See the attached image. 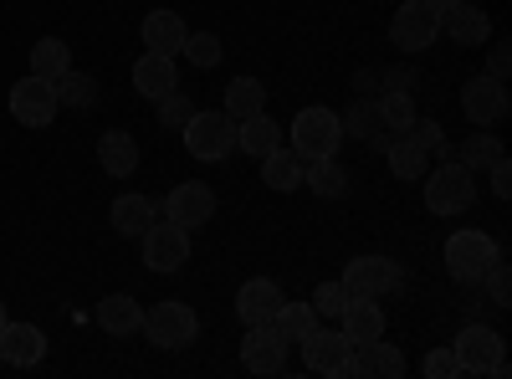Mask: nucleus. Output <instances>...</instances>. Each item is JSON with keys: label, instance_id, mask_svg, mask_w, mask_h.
Listing matches in <instances>:
<instances>
[{"label": "nucleus", "instance_id": "nucleus-19", "mask_svg": "<svg viewBox=\"0 0 512 379\" xmlns=\"http://www.w3.org/2000/svg\"><path fill=\"white\" fill-rule=\"evenodd\" d=\"M277 303H282L277 277H246V282L236 287V313H241V323H272Z\"/></svg>", "mask_w": 512, "mask_h": 379}, {"label": "nucleus", "instance_id": "nucleus-35", "mask_svg": "<svg viewBox=\"0 0 512 379\" xmlns=\"http://www.w3.org/2000/svg\"><path fill=\"white\" fill-rule=\"evenodd\" d=\"M456 159H461V164H466V170H472V175H482L487 164H497V159H502V139H492V129H477L472 139H461Z\"/></svg>", "mask_w": 512, "mask_h": 379}, {"label": "nucleus", "instance_id": "nucleus-1", "mask_svg": "<svg viewBox=\"0 0 512 379\" xmlns=\"http://www.w3.org/2000/svg\"><path fill=\"white\" fill-rule=\"evenodd\" d=\"M420 190H425V210H431V216H441V221H451V216H461V210H472V200H477V175L466 170L461 159H436L431 170L420 175Z\"/></svg>", "mask_w": 512, "mask_h": 379}, {"label": "nucleus", "instance_id": "nucleus-38", "mask_svg": "<svg viewBox=\"0 0 512 379\" xmlns=\"http://www.w3.org/2000/svg\"><path fill=\"white\" fill-rule=\"evenodd\" d=\"M308 303H313L318 318H338V313H344V303H349V287L344 282H318Z\"/></svg>", "mask_w": 512, "mask_h": 379}, {"label": "nucleus", "instance_id": "nucleus-4", "mask_svg": "<svg viewBox=\"0 0 512 379\" xmlns=\"http://www.w3.org/2000/svg\"><path fill=\"white\" fill-rule=\"evenodd\" d=\"M144 339L154 344V349H190L195 339H200V318H195V308L190 303H180V298H164V303H154L149 313H144Z\"/></svg>", "mask_w": 512, "mask_h": 379}, {"label": "nucleus", "instance_id": "nucleus-18", "mask_svg": "<svg viewBox=\"0 0 512 379\" xmlns=\"http://www.w3.org/2000/svg\"><path fill=\"white\" fill-rule=\"evenodd\" d=\"M441 31L456 41V47H482V41H492V16L482 6H472V0H461V6L441 11Z\"/></svg>", "mask_w": 512, "mask_h": 379}, {"label": "nucleus", "instance_id": "nucleus-11", "mask_svg": "<svg viewBox=\"0 0 512 379\" xmlns=\"http://www.w3.org/2000/svg\"><path fill=\"white\" fill-rule=\"evenodd\" d=\"M461 113L472 129H492V123H502L512 113V98H507V82L477 72V77H466V88H461Z\"/></svg>", "mask_w": 512, "mask_h": 379}, {"label": "nucleus", "instance_id": "nucleus-32", "mask_svg": "<svg viewBox=\"0 0 512 379\" xmlns=\"http://www.w3.org/2000/svg\"><path fill=\"white\" fill-rule=\"evenodd\" d=\"M272 328L282 333V339L287 344H303L308 339V333L318 328V313H313V303H277V313H272Z\"/></svg>", "mask_w": 512, "mask_h": 379}, {"label": "nucleus", "instance_id": "nucleus-17", "mask_svg": "<svg viewBox=\"0 0 512 379\" xmlns=\"http://www.w3.org/2000/svg\"><path fill=\"white\" fill-rule=\"evenodd\" d=\"M175 88H180V67H175V57L144 52V57L134 62V93H139V98L159 103V98H169Z\"/></svg>", "mask_w": 512, "mask_h": 379}, {"label": "nucleus", "instance_id": "nucleus-30", "mask_svg": "<svg viewBox=\"0 0 512 379\" xmlns=\"http://www.w3.org/2000/svg\"><path fill=\"white\" fill-rule=\"evenodd\" d=\"M262 108H267V88H262V77H231V82H226V108H221V113H231V118L241 123V118L262 113Z\"/></svg>", "mask_w": 512, "mask_h": 379}, {"label": "nucleus", "instance_id": "nucleus-8", "mask_svg": "<svg viewBox=\"0 0 512 379\" xmlns=\"http://www.w3.org/2000/svg\"><path fill=\"white\" fill-rule=\"evenodd\" d=\"M11 118L21 123V129H47V123L62 113V103H57V82H47V77H36V72H26V77H16L11 82Z\"/></svg>", "mask_w": 512, "mask_h": 379}, {"label": "nucleus", "instance_id": "nucleus-34", "mask_svg": "<svg viewBox=\"0 0 512 379\" xmlns=\"http://www.w3.org/2000/svg\"><path fill=\"white\" fill-rule=\"evenodd\" d=\"M67 67H72V52H67V41H62V36H41L36 47H31V72H36V77L57 82Z\"/></svg>", "mask_w": 512, "mask_h": 379}, {"label": "nucleus", "instance_id": "nucleus-25", "mask_svg": "<svg viewBox=\"0 0 512 379\" xmlns=\"http://www.w3.org/2000/svg\"><path fill=\"white\" fill-rule=\"evenodd\" d=\"M277 144H282V129H277V118H272L267 108L236 123V149H241V154H251V159H262V154H272Z\"/></svg>", "mask_w": 512, "mask_h": 379}, {"label": "nucleus", "instance_id": "nucleus-45", "mask_svg": "<svg viewBox=\"0 0 512 379\" xmlns=\"http://www.w3.org/2000/svg\"><path fill=\"white\" fill-rule=\"evenodd\" d=\"M6 318H11V313H6V303H0V328H6Z\"/></svg>", "mask_w": 512, "mask_h": 379}, {"label": "nucleus", "instance_id": "nucleus-43", "mask_svg": "<svg viewBox=\"0 0 512 379\" xmlns=\"http://www.w3.org/2000/svg\"><path fill=\"white\" fill-rule=\"evenodd\" d=\"M507 67H512V47L497 36L492 41V52H487V77H497V82H507Z\"/></svg>", "mask_w": 512, "mask_h": 379}, {"label": "nucleus", "instance_id": "nucleus-21", "mask_svg": "<svg viewBox=\"0 0 512 379\" xmlns=\"http://www.w3.org/2000/svg\"><path fill=\"white\" fill-rule=\"evenodd\" d=\"M338 328L349 333V344L384 339V308H379V298H349L344 313H338Z\"/></svg>", "mask_w": 512, "mask_h": 379}, {"label": "nucleus", "instance_id": "nucleus-26", "mask_svg": "<svg viewBox=\"0 0 512 379\" xmlns=\"http://www.w3.org/2000/svg\"><path fill=\"white\" fill-rule=\"evenodd\" d=\"M98 323L113 333V339H128V333L144 328V308H139V298H128V292H108V298L98 303Z\"/></svg>", "mask_w": 512, "mask_h": 379}, {"label": "nucleus", "instance_id": "nucleus-20", "mask_svg": "<svg viewBox=\"0 0 512 379\" xmlns=\"http://www.w3.org/2000/svg\"><path fill=\"white\" fill-rule=\"evenodd\" d=\"M139 36H144V52L180 57L190 26H185V16H180V11H149V16H144V26H139Z\"/></svg>", "mask_w": 512, "mask_h": 379}, {"label": "nucleus", "instance_id": "nucleus-40", "mask_svg": "<svg viewBox=\"0 0 512 379\" xmlns=\"http://www.w3.org/2000/svg\"><path fill=\"white\" fill-rule=\"evenodd\" d=\"M477 287H487V298H492L497 308H507V303H512V272H507V262H492Z\"/></svg>", "mask_w": 512, "mask_h": 379}, {"label": "nucleus", "instance_id": "nucleus-13", "mask_svg": "<svg viewBox=\"0 0 512 379\" xmlns=\"http://www.w3.org/2000/svg\"><path fill=\"white\" fill-rule=\"evenodd\" d=\"M349 354H354V344L344 328H313L303 339V364L328 379H349Z\"/></svg>", "mask_w": 512, "mask_h": 379}, {"label": "nucleus", "instance_id": "nucleus-27", "mask_svg": "<svg viewBox=\"0 0 512 379\" xmlns=\"http://www.w3.org/2000/svg\"><path fill=\"white\" fill-rule=\"evenodd\" d=\"M303 185H308L318 200H344V195H349V170L338 164V154H333V159H308V164H303Z\"/></svg>", "mask_w": 512, "mask_h": 379}, {"label": "nucleus", "instance_id": "nucleus-29", "mask_svg": "<svg viewBox=\"0 0 512 379\" xmlns=\"http://www.w3.org/2000/svg\"><path fill=\"white\" fill-rule=\"evenodd\" d=\"M262 185L277 190V195H292L297 185H303V159L277 144L272 154H262Z\"/></svg>", "mask_w": 512, "mask_h": 379}, {"label": "nucleus", "instance_id": "nucleus-7", "mask_svg": "<svg viewBox=\"0 0 512 379\" xmlns=\"http://www.w3.org/2000/svg\"><path fill=\"white\" fill-rule=\"evenodd\" d=\"M441 36V11L431 6V0H405V6L390 16V41L395 52L415 57V52H431Z\"/></svg>", "mask_w": 512, "mask_h": 379}, {"label": "nucleus", "instance_id": "nucleus-15", "mask_svg": "<svg viewBox=\"0 0 512 379\" xmlns=\"http://www.w3.org/2000/svg\"><path fill=\"white\" fill-rule=\"evenodd\" d=\"M400 379L405 374V349L400 344H384V339H374V344H354V354H349V379Z\"/></svg>", "mask_w": 512, "mask_h": 379}, {"label": "nucleus", "instance_id": "nucleus-10", "mask_svg": "<svg viewBox=\"0 0 512 379\" xmlns=\"http://www.w3.org/2000/svg\"><path fill=\"white\" fill-rule=\"evenodd\" d=\"M159 216L185 226V231H200V226L216 221V190H210L205 180H180L175 190L159 200Z\"/></svg>", "mask_w": 512, "mask_h": 379}, {"label": "nucleus", "instance_id": "nucleus-39", "mask_svg": "<svg viewBox=\"0 0 512 379\" xmlns=\"http://www.w3.org/2000/svg\"><path fill=\"white\" fill-rule=\"evenodd\" d=\"M190 113H195V98H185L180 88L169 93V98H159V123H164V129H185Z\"/></svg>", "mask_w": 512, "mask_h": 379}, {"label": "nucleus", "instance_id": "nucleus-31", "mask_svg": "<svg viewBox=\"0 0 512 379\" xmlns=\"http://www.w3.org/2000/svg\"><path fill=\"white\" fill-rule=\"evenodd\" d=\"M57 103H62V108H72V113H88V108L98 103V77H93V72L67 67V72L57 77Z\"/></svg>", "mask_w": 512, "mask_h": 379}, {"label": "nucleus", "instance_id": "nucleus-6", "mask_svg": "<svg viewBox=\"0 0 512 379\" xmlns=\"http://www.w3.org/2000/svg\"><path fill=\"white\" fill-rule=\"evenodd\" d=\"M180 139H185V149L200 159V164H221L231 149H236V118L231 113H190V123L180 129Z\"/></svg>", "mask_w": 512, "mask_h": 379}, {"label": "nucleus", "instance_id": "nucleus-9", "mask_svg": "<svg viewBox=\"0 0 512 379\" xmlns=\"http://www.w3.org/2000/svg\"><path fill=\"white\" fill-rule=\"evenodd\" d=\"M338 282L349 287V298H390V292L405 287V267H400L395 257H379V251H369V257H354Z\"/></svg>", "mask_w": 512, "mask_h": 379}, {"label": "nucleus", "instance_id": "nucleus-12", "mask_svg": "<svg viewBox=\"0 0 512 379\" xmlns=\"http://www.w3.org/2000/svg\"><path fill=\"white\" fill-rule=\"evenodd\" d=\"M139 241H144V267L159 272V277L180 272L190 262V231L175 226V221H149V231Z\"/></svg>", "mask_w": 512, "mask_h": 379}, {"label": "nucleus", "instance_id": "nucleus-3", "mask_svg": "<svg viewBox=\"0 0 512 379\" xmlns=\"http://www.w3.org/2000/svg\"><path fill=\"white\" fill-rule=\"evenodd\" d=\"M287 149L303 164L308 159H333L338 149H344V123H338L333 108H303L287 129Z\"/></svg>", "mask_w": 512, "mask_h": 379}, {"label": "nucleus", "instance_id": "nucleus-5", "mask_svg": "<svg viewBox=\"0 0 512 379\" xmlns=\"http://www.w3.org/2000/svg\"><path fill=\"white\" fill-rule=\"evenodd\" d=\"M451 349H456L461 374H497V379L507 374V344L492 323H466Z\"/></svg>", "mask_w": 512, "mask_h": 379}, {"label": "nucleus", "instance_id": "nucleus-24", "mask_svg": "<svg viewBox=\"0 0 512 379\" xmlns=\"http://www.w3.org/2000/svg\"><path fill=\"white\" fill-rule=\"evenodd\" d=\"M154 216H159V200L134 195V190L118 195V200H113V210H108V221H113V231H118V236H144Z\"/></svg>", "mask_w": 512, "mask_h": 379}, {"label": "nucleus", "instance_id": "nucleus-44", "mask_svg": "<svg viewBox=\"0 0 512 379\" xmlns=\"http://www.w3.org/2000/svg\"><path fill=\"white\" fill-rule=\"evenodd\" d=\"M431 6H436V11H446V6H461V0H431Z\"/></svg>", "mask_w": 512, "mask_h": 379}, {"label": "nucleus", "instance_id": "nucleus-28", "mask_svg": "<svg viewBox=\"0 0 512 379\" xmlns=\"http://www.w3.org/2000/svg\"><path fill=\"white\" fill-rule=\"evenodd\" d=\"M384 159H390V175H395V180H420V175L436 164V159L425 154L410 134H395L390 144H384Z\"/></svg>", "mask_w": 512, "mask_h": 379}, {"label": "nucleus", "instance_id": "nucleus-41", "mask_svg": "<svg viewBox=\"0 0 512 379\" xmlns=\"http://www.w3.org/2000/svg\"><path fill=\"white\" fill-rule=\"evenodd\" d=\"M425 379H456L461 374V364H456V349L446 344V349H431V354H425Z\"/></svg>", "mask_w": 512, "mask_h": 379}, {"label": "nucleus", "instance_id": "nucleus-46", "mask_svg": "<svg viewBox=\"0 0 512 379\" xmlns=\"http://www.w3.org/2000/svg\"><path fill=\"white\" fill-rule=\"evenodd\" d=\"M0 369H6V354H0Z\"/></svg>", "mask_w": 512, "mask_h": 379}, {"label": "nucleus", "instance_id": "nucleus-23", "mask_svg": "<svg viewBox=\"0 0 512 379\" xmlns=\"http://www.w3.org/2000/svg\"><path fill=\"white\" fill-rule=\"evenodd\" d=\"M98 164H103V175L128 180V175L139 170V144H134V134H123V129L98 134Z\"/></svg>", "mask_w": 512, "mask_h": 379}, {"label": "nucleus", "instance_id": "nucleus-36", "mask_svg": "<svg viewBox=\"0 0 512 379\" xmlns=\"http://www.w3.org/2000/svg\"><path fill=\"white\" fill-rule=\"evenodd\" d=\"M221 36L216 31H190L185 36V47H180V57L190 62V67H200V72H210V67H221Z\"/></svg>", "mask_w": 512, "mask_h": 379}, {"label": "nucleus", "instance_id": "nucleus-2", "mask_svg": "<svg viewBox=\"0 0 512 379\" xmlns=\"http://www.w3.org/2000/svg\"><path fill=\"white\" fill-rule=\"evenodd\" d=\"M441 262H446L451 282L477 287V282L487 277V267H492V262H502V246H497L487 231H477V226H461V231H451V236H446Z\"/></svg>", "mask_w": 512, "mask_h": 379}, {"label": "nucleus", "instance_id": "nucleus-37", "mask_svg": "<svg viewBox=\"0 0 512 379\" xmlns=\"http://www.w3.org/2000/svg\"><path fill=\"white\" fill-rule=\"evenodd\" d=\"M405 134H410V139H415V144H420L425 154H431V159H451V144H446V129H441V123H436V118H415V123H410V129H405Z\"/></svg>", "mask_w": 512, "mask_h": 379}, {"label": "nucleus", "instance_id": "nucleus-42", "mask_svg": "<svg viewBox=\"0 0 512 379\" xmlns=\"http://www.w3.org/2000/svg\"><path fill=\"white\" fill-rule=\"evenodd\" d=\"M482 175L492 180V195H497V200H507V195H512V164H507V154H502L497 164H487Z\"/></svg>", "mask_w": 512, "mask_h": 379}, {"label": "nucleus", "instance_id": "nucleus-33", "mask_svg": "<svg viewBox=\"0 0 512 379\" xmlns=\"http://www.w3.org/2000/svg\"><path fill=\"white\" fill-rule=\"evenodd\" d=\"M374 108H379V118H384V129H390V134H405L410 123L420 118V113H415L410 88H384V93L374 98Z\"/></svg>", "mask_w": 512, "mask_h": 379}, {"label": "nucleus", "instance_id": "nucleus-14", "mask_svg": "<svg viewBox=\"0 0 512 379\" xmlns=\"http://www.w3.org/2000/svg\"><path fill=\"white\" fill-rule=\"evenodd\" d=\"M287 339L272 323H246V339H241V364L251 374H282L287 369Z\"/></svg>", "mask_w": 512, "mask_h": 379}, {"label": "nucleus", "instance_id": "nucleus-22", "mask_svg": "<svg viewBox=\"0 0 512 379\" xmlns=\"http://www.w3.org/2000/svg\"><path fill=\"white\" fill-rule=\"evenodd\" d=\"M338 123H344V139H364V144L379 149V154H384V144L395 139L390 129H384V118H379L374 98H354V108H349V113H338Z\"/></svg>", "mask_w": 512, "mask_h": 379}, {"label": "nucleus", "instance_id": "nucleus-16", "mask_svg": "<svg viewBox=\"0 0 512 379\" xmlns=\"http://www.w3.org/2000/svg\"><path fill=\"white\" fill-rule=\"evenodd\" d=\"M0 354H6L11 369H31V364L47 359V333H41L36 323L6 318V328H0Z\"/></svg>", "mask_w": 512, "mask_h": 379}]
</instances>
